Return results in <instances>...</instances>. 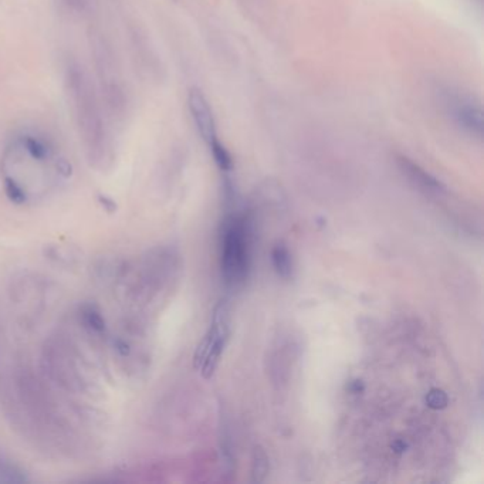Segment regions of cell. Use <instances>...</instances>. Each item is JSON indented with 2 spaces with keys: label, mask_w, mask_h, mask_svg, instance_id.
<instances>
[{
  "label": "cell",
  "mask_w": 484,
  "mask_h": 484,
  "mask_svg": "<svg viewBox=\"0 0 484 484\" xmlns=\"http://www.w3.org/2000/svg\"><path fill=\"white\" fill-rule=\"evenodd\" d=\"M64 85L88 158L96 163L107 162L112 155V126L105 115L96 82L80 61L67 59Z\"/></svg>",
  "instance_id": "cell-1"
},
{
  "label": "cell",
  "mask_w": 484,
  "mask_h": 484,
  "mask_svg": "<svg viewBox=\"0 0 484 484\" xmlns=\"http://www.w3.org/2000/svg\"><path fill=\"white\" fill-rule=\"evenodd\" d=\"M91 54L97 75V90L111 126L125 124L131 111V97L122 77L119 60L110 40L100 31L90 33Z\"/></svg>",
  "instance_id": "cell-2"
},
{
  "label": "cell",
  "mask_w": 484,
  "mask_h": 484,
  "mask_svg": "<svg viewBox=\"0 0 484 484\" xmlns=\"http://www.w3.org/2000/svg\"><path fill=\"white\" fill-rule=\"evenodd\" d=\"M251 232L243 214H229L220 232V267L228 286L237 287L247 279L250 269Z\"/></svg>",
  "instance_id": "cell-3"
},
{
  "label": "cell",
  "mask_w": 484,
  "mask_h": 484,
  "mask_svg": "<svg viewBox=\"0 0 484 484\" xmlns=\"http://www.w3.org/2000/svg\"><path fill=\"white\" fill-rule=\"evenodd\" d=\"M229 310L225 302H220L214 308L210 328L206 332L203 341L200 342L195 355V367L202 372L205 378H210L216 371L220 357H222L225 346L229 341Z\"/></svg>",
  "instance_id": "cell-4"
},
{
  "label": "cell",
  "mask_w": 484,
  "mask_h": 484,
  "mask_svg": "<svg viewBox=\"0 0 484 484\" xmlns=\"http://www.w3.org/2000/svg\"><path fill=\"white\" fill-rule=\"evenodd\" d=\"M188 105H189V111L199 135L203 138V141L207 145H210L212 142L217 140L216 122H214L212 108L199 88H192V90L189 91Z\"/></svg>",
  "instance_id": "cell-5"
},
{
  "label": "cell",
  "mask_w": 484,
  "mask_h": 484,
  "mask_svg": "<svg viewBox=\"0 0 484 484\" xmlns=\"http://www.w3.org/2000/svg\"><path fill=\"white\" fill-rule=\"evenodd\" d=\"M15 144L33 161L46 163L53 159L54 148L49 140L29 131L15 138Z\"/></svg>",
  "instance_id": "cell-6"
},
{
  "label": "cell",
  "mask_w": 484,
  "mask_h": 484,
  "mask_svg": "<svg viewBox=\"0 0 484 484\" xmlns=\"http://www.w3.org/2000/svg\"><path fill=\"white\" fill-rule=\"evenodd\" d=\"M54 3L60 13L73 19H82L93 12L97 0H54Z\"/></svg>",
  "instance_id": "cell-7"
},
{
  "label": "cell",
  "mask_w": 484,
  "mask_h": 484,
  "mask_svg": "<svg viewBox=\"0 0 484 484\" xmlns=\"http://www.w3.org/2000/svg\"><path fill=\"white\" fill-rule=\"evenodd\" d=\"M272 260H273V266L280 277L288 279L291 276L293 260H291V254L288 249L284 244H277L273 249Z\"/></svg>",
  "instance_id": "cell-8"
},
{
  "label": "cell",
  "mask_w": 484,
  "mask_h": 484,
  "mask_svg": "<svg viewBox=\"0 0 484 484\" xmlns=\"http://www.w3.org/2000/svg\"><path fill=\"white\" fill-rule=\"evenodd\" d=\"M212 154H213V158L216 161V163L219 165V168L222 169V170H230L232 169V165H233V161H232V156L230 154L226 151V148L220 144L217 140L214 142H212L209 145Z\"/></svg>",
  "instance_id": "cell-9"
},
{
  "label": "cell",
  "mask_w": 484,
  "mask_h": 484,
  "mask_svg": "<svg viewBox=\"0 0 484 484\" xmlns=\"http://www.w3.org/2000/svg\"><path fill=\"white\" fill-rule=\"evenodd\" d=\"M269 471V459L261 449L254 450V459H253V480L254 481H263L264 476Z\"/></svg>",
  "instance_id": "cell-10"
}]
</instances>
